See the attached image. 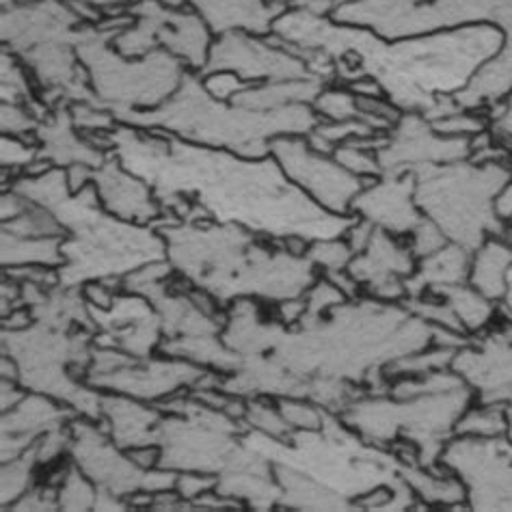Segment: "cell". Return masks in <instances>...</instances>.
<instances>
[{"label": "cell", "mask_w": 512, "mask_h": 512, "mask_svg": "<svg viewBox=\"0 0 512 512\" xmlns=\"http://www.w3.org/2000/svg\"><path fill=\"white\" fill-rule=\"evenodd\" d=\"M113 154L154 188L165 212L180 221H217L268 240L340 238L357 217L320 208L281 171L273 156L245 158L167 132L119 124Z\"/></svg>", "instance_id": "cell-1"}, {"label": "cell", "mask_w": 512, "mask_h": 512, "mask_svg": "<svg viewBox=\"0 0 512 512\" xmlns=\"http://www.w3.org/2000/svg\"><path fill=\"white\" fill-rule=\"evenodd\" d=\"M271 35L294 55L318 52L335 63V83L348 85L370 76L402 113L424 115L443 96H456L480 67L500 52L504 35L493 24L387 39L361 26L340 24L288 7Z\"/></svg>", "instance_id": "cell-2"}, {"label": "cell", "mask_w": 512, "mask_h": 512, "mask_svg": "<svg viewBox=\"0 0 512 512\" xmlns=\"http://www.w3.org/2000/svg\"><path fill=\"white\" fill-rule=\"evenodd\" d=\"M165 238L167 260L188 284L227 309L238 299L277 305L303 296L320 277L307 255H294L281 240L217 221H180L165 214L154 225Z\"/></svg>", "instance_id": "cell-3"}, {"label": "cell", "mask_w": 512, "mask_h": 512, "mask_svg": "<svg viewBox=\"0 0 512 512\" xmlns=\"http://www.w3.org/2000/svg\"><path fill=\"white\" fill-rule=\"evenodd\" d=\"M11 188L50 210L65 227V262L59 268V281L65 288H83L89 281H124L145 264L167 260L165 238L156 227L117 219L100 204L96 184L72 193L65 169L18 175Z\"/></svg>", "instance_id": "cell-4"}, {"label": "cell", "mask_w": 512, "mask_h": 512, "mask_svg": "<svg viewBox=\"0 0 512 512\" xmlns=\"http://www.w3.org/2000/svg\"><path fill=\"white\" fill-rule=\"evenodd\" d=\"M119 124L141 130L167 132L197 145L227 150L245 158L271 156V143L279 137H307L320 117L312 104H292L275 111H253L234 102H219L188 72L180 89L154 111H130L117 117Z\"/></svg>", "instance_id": "cell-5"}, {"label": "cell", "mask_w": 512, "mask_h": 512, "mask_svg": "<svg viewBox=\"0 0 512 512\" xmlns=\"http://www.w3.org/2000/svg\"><path fill=\"white\" fill-rule=\"evenodd\" d=\"M130 22L132 18L124 13L115 18L104 16L100 24H85L76 46L89 76L93 100L115 117L158 109L180 89L188 74V67L167 50H154L139 59L119 55L113 39Z\"/></svg>", "instance_id": "cell-6"}, {"label": "cell", "mask_w": 512, "mask_h": 512, "mask_svg": "<svg viewBox=\"0 0 512 512\" xmlns=\"http://www.w3.org/2000/svg\"><path fill=\"white\" fill-rule=\"evenodd\" d=\"M415 201L450 242L476 251L491 236H506L508 225L497 219L493 199L512 180V163L456 160L413 171Z\"/></svg>", "instance_id": "cell-7"}, {"label": "cell", "mask_w": 512, "mask_h": 512, "mask_svg": "<svg viewBox=\"0 0 512 512\" xmlns=\"http://www.w3.org/2000/svg\"><path fill=\"white\" fill-rule=\"evenodd\" d=\"M474 400L476 394L469 385L404 400L389 394H361L340 413V422L368 446L381 450L407 439L420 452V465L435 469L443 446L454 437L458 417Z\"/></svg>", "instance_id": "cell-8"}, {"label": "cell", "mask_w": 512, "mask_h": 512, "mask_svg": "<svg viewBox=\"0 0 512 512\" xmlns=\"http://www.w3.org/2000/svg\"><path fill=\"white\" fill-rule=\"evenodd\" d=\"M128 16L132 22L113 39L119 55L139 59L154 50H167L188 72H204L214 33L195 9L173 7L165 0H132Z\"/></svg>", "instance_id": "cell-9"}, {"label": "cell", "mask_w": 512, "mask_h": 512, "mask_svg": "<svg viewBox=\"0 0 512 512\" xmlns=\"http://www.w3.org/2000/svg\"><path fill=\"white\" fill-rule=\"evenodd\" d=\"M439 465L465 484L469 510H512V443L506 437L454 435Z\"/></svg>", "instance_id": "cell-10"}, {"label": "cell", "mask_w": 512, "mask_h": 512, "mask_svg": "<svg viewBox=\"0 0 512 512\" xmlns=\"http://www.w3.org/2000/svg\"><path fill=\"white\" fill-rule=\"evenodd\" d=\"M271 156L288 175V180L325 208L340 217H355L353 201L366 186V180L346 171L338 160L318 154L305 137H279L271 143Z\"/></svg>", "instance_id": "cell-11"}, {"label": "cell", "mask_w": 512, "mask_h": 512, "mask_svg": "<svg viewBox=\"0 0 512 512\" xmlns=\"http://www.w3.org/2000/svg\"><path fill=\"white\" fill-rule=\"evenodd\" d=\"M234 72L247 83H275V80L316 78L307 63L279 42L275 35H251L245 31L214 37L204 74Z\"/></svg>", "instance_id": "cell-12"}, {"label": "cell", "mask_w": 512, "mask_h": 512, "mask_svg": "<svg viewBox=\"0 0 512 512\" xmlns=\"http://www.w3.org/2000/svg\"><path fill=\"white\" fill-rule=\"evenodd\" d=\"M72 443L67 458L96 484L98 489L119 497L145 489L147 471L132 461L128 450L111 439L102 420L76 415L70 422Z\"/></svg>", "instance_id": "cell-13"}, {"label": "cell", "mask_w": 512, "mask_h": 512, "mask_svg": "<svg viewBox=\"0 0 512 512\" xmlns=\"http://www.w3.org/2000/svg\"><path fill=\"white\" fill-rule=\"evenodd\" d=\"M206 374V368H199L191 361L156 353L145 359L132 357L113 372L87 376L85 383L104 394H121L160 404L178 394L191 392Z\"/></svg>", "instance_id": "cell-14"}, {"label": "cell", "mask_w": 512, "mask_h": 512, "mask_svg": "<svg viewBox=\"0 0 512 512\" xmlns=\"http://www.w3.org/2000/svg\"><path fill=\"white\" fill-rule=\"evenodd\" d=\"M383 173H413L471 156V141L441 137L420 113H402L379 152Z\"/></svg>", "instance_id": "cell-15"}, {"label": "cell", "mask_w": 512, "mask_h": 512, "mask_svg": "<svg viewBox=\"0 0 512 512\" xmlns=\"http://www.w3.org/2000/svg\"><path fill=\"white\" fill-rule=\"evenodd\" d=\"M89 314L96 325L93 346L121 348L139 359L158 353V346L163 342V327H160L156 307L143 294L121 290L109 309L89 305Z\"/></svg>", "instance_id": "cell-16"}, {"label": "cell", "mask_w": 512, "mask_h": 512, "mask_svg": "<svg viewBox=\"0 0 512 512\" xmlns=\"http://www.w3.org/2000/svg\"><path fill=\"white\" fill-rule=\"evenodd\" d=\"M415 268L417 260L407 240L376 229L366 251L355 255L346 271L366 296L383 303H402L409 296L407 279Z\"/></svg>", "instance_id": "cell-17"}, {"label": "cell", "mask_w": 512, "mask_h": 512, "mask_svg": "<svg viewBox=\"0 0 512 512\" xmlns=\"http://www.w3.org/2000/svg\"><path fill=\"white\" fill-rule=\"evenodd\" d=\"M353 214L370 221L376 229L407 238L424 221L415 201L413 173H383L353 201Z\"/></svg>", "instance_id": "cell-18"}, {"label": "cell", "mask_w": 512, "mask_h": 512, "mask_svg": "<svg viewBox=\"0 0 512 512\" xmlns=\"http://www.w3.org/2000/svg\"><path fill=\"white\" fill-rule=\"evenodd\" d=\"M93 184L100 204L121 221L154 227L167 214L154 188L139 175L130 173L113 152L100 167L93 169Z\"/></svg>", "instance_id": "cell-19"}, {"label": "cell", "mask_w": 512, "mask_h": 512, "mask_svg": "<svg viewBox=\"0 0 512 512\" xmlns=\"http://www.w3.org/2000/svg\"><path fill=\"white\" fill-rule=\"evenodd\" d=\"M78 413L67 407V404L29 392L20 404L11 411L3 413V450H0V461L7 463L11 458H18L37 439H42L50 430H57L70 424Z\"/></svg>", "instance_id": "cell-20"}, {"label": "cell", "mask_w": 512, "mask_h": 512, "mask_svg": "<svg viewBox=\"0 0 512 512\" xmlns=\"http://www.w3.org/2000/svg\"><path fill=\"white\" fill-rule=\"evenodd\" d=\"M493 26L502 31L504 44L497 55L480 67L467 87L454 96L461 109L487 113L512 91V0L497 13Z\"/></svg>", "instance_id": "cell-21"}, {"label": "cell", "mask_w": 512, "mask_h": 512, "mask_svg": "<svg viewBox=\"0 0 512 512\" xmlns=\"http://www.w3.org/2000/svg\"><path fill=\"white\" fill-rule=\"evenodd\" d=\"M35 141L39 145V156L50 160L59 169H67L72 165H87L96 169L111 154L93 145L74 126L70 104H61L50 111V115L37 128Z\"/></svg>", "instance_id": "cell-22"}, {"label": "cell", "mask_w": 512, "mask_h": 512, "mask_svg": "<svg viewBox=\"0 0 512 512\" xmlns=\"http://www.w3.org/2000/svg\"><path fill=\"white\" fill-rule=\"evenodd\" d=\"M163 417L165 413L158 404L102 392L100 420L109 428V435L119 448L158 446V424Z\"/></svg>", "instance_id": "cell-23"}, {"label": "cell", "mask_w": 512, "mask_h": 512, "mask_svg": "<svg viewBox=\"0 0 512 512\" xmlns=\"http://www.w3.org/2000/svg\"><path fill=\"white\" fill-rule=\"evenodd\" d=\"M206 20L217 35L245 31L251 35H271L275 20L288 7L281 0H184Z\"/></svg>", "instance_id": "cell-24"}, {"label": "cell", "mask_w": 512, "mask_h": 512, "mask_svg": "<svg viewBox=\"0 0 512 512\" xmlns=\"http://www.w3.org/2000/svg\"><path fill=\"white\" fill-rule=\"evenodd\" d=\"M471 266V251L448 242L437 253L417 262L415 273L407 279L409 296H420L426 292H437L446 286L467 284Z\"/></svg>", "instance_id": "cell-25"}, {"label": "cell", "mask_w": 512, "mask_h": 512, "mask_svg": "<svg viewBox=\"0 0 512 512\" xmlns=\"http://www.w3.org/2000/svg\"><path fill=\"white\" fill-rule=\"evenodd\" d=\"M512 268V242L508 236H491L471 251L467 284L474 286L487 299L502 303Z\"/></svg>", "instance_id": "cell-26"}, {"label": "cell", "mask_w": 512, "mask_h": 512, "mask_svg": "<svg viewBox=\"0 0 512 512\" xmlns=\"http://www.w3.org/2000/svg\"><path fill=\"white\" fill-rule=\"evenodd\" d=\"M398 474L409 484L417 502H424V506H446L454 510L469 508L465 484L441 465L435 469H426L422 465H398Z\"/></svg>", "instance_id": "cell-27"}, {"label": "cell", "mask_w": 512, "mask_h": 512, "mask_svg": "<svg viewBox=\"0 0 512 512\" xmlns=\"http://www.w3.org/2000/svg\"><path fill=\"white\" fill-rule=\"evenodd\" d=\"M327 83L320 78L275 80V83H251L232 100L253 111H275L292 104H312Z\"/></svg>", "instance_id": "cell-28"}, {"label": "cell", "mask_w": 512, "mask_h": 512, "mask_svg": "<svg viewBox=\"0 0 512 512\" xmlns=\"http://www.w3.org/2000/svg\"><path fill=\"white\" fill-rule=\"evenodd\" d=\"M430 294L441 296L452 307V312L458 322H461V329L467 338H476L482 331H487L495 325L497 316H500V303L487 299V296L480 294L469 284L446 286Z\"/></svg>", "instance_id": "cell-29"}, {"label": "cell", "mask_w": 512, "mask_h": 512, "mask_svg": "<svg viewBox=\"0 0 512 512\" xmlns=\"http://www.w3.org/2000/svg\"><path fill=\"white\" fill-rule=\"evenodd\" d=\"M3 245H0V262L3 268L13 266H50L59 268L63 266V240L65 238H24L3 232Z\"/></svg>", "instance_id": "cell-30"}, {"label": "cell", "mask_w": 512, "mask_h": 512, "mask_svg": "<svg viewBox=\"0 0 512 512\" xmlns=\"http://www.w3.org/2000/svg\"><path fill=\"white\" fill-rule=\"evenodd\" d=\"M508 417L506 404L502 402H478L474 400L458 417L454 435L461 437H506Z\"/></svg>", "instance_id": "cell-31"}, {"label": "cell", "mask_w": 512, "mask_h": 512, "mask_svg": "<svg viewBox=\"0 0 512 512\" xmlns=\"http://www.w3.org/2000/svg\"><path fill=\"white\" fill-rule=\"evenodd\" d=\"M48 482L59 487L61 510H96L98 487L72 461H67L65 467H57V471L48 478Z\"/></svg>", "instance_id": "cell-32"}, {"label": "cell", "mask_w": 512, "mask_h": 512, "mask_svg": "<svg viewBox=\"0 0 512 512\" xmlns=\"http://www.w3.org/2000/svg\"><path fill=\"white\" fill-rule=\"evenodd\" d=\"M37 98V83L18 55L3 46L0 55V102L33 104Z\"/></svg>", "instance_id": "cell-33"}, {"label": "cell", "mask_w": 512, "mask_h": 512, "mask_svg": "<svg viewBox=\"0 0 512 512\" xmlns=\"http://www.w3.org/2000/svg\"><path fill=\"white\" fill-rule=\"evenodd\" d=\"M242 424L247 426V430H255V435L275 439L281 443H290L294 437V430L288 426L284 415H281L275 398H249Z\"/></svg>", "instance_id": "cell-34"}, {"label": "cell", "mask_w": 512, "mask_h": 512, "mask_svg": "<svg viewBox=\"0 0 512 512\" xmlns=\"http://www.w3.org/2000/svg\"><path fill=\"white\" fill-rule=\"evenodd\" d=\"M37 469H39V463H37L33 446L18 458H11V461L3 463V467H0V480H3V493H0V500H3V510H9L24 493H29L35 487Z\"/></svg>", "instance_id": "cell-35"}, {"label": "cell", "mask_w": 512, "mask_h": 512, "mask_svg": "<svg viewBox=\"0 0 512 512\" xmlns=\"http://www.w3.org/2000/svg\"><path fill=\"white\" fill-rule=\"evenodd\" d=\"M312 109L322 121H348V119L366 121V117H363L359 109L357 93H353L346 85H340V83H327L322 87L316 100L312 102Z\"/></svg>", "instance_id": "cell-36"}, {"label": "cell", "mask_w": 512, "mask_h": 512, "mask_svg": "<svg viewBox=\"0 0 512 512\" xmlns=\"http://www.w3.org/2000/svg\"><path fill=\"white\" fill-rule=\"evenodd\" d=\"M50 115V109L42 102L35 100L33 104H0V132L9 137L35 139L39 124Z\"/></svg>", "instance_id": "cell-37"}, {"label": "cell", "mask_w": 512, "mask_h": 512, "mask_svg": "<svg viewBox=\"0 0 512 512\" xmlns=\"http://www.w3.org/2000/svg\"><path fill=\"white\" fill-rule=\"evenodd\" d=\"M3 232L24 238H67L65 227L55 214L33 201L18 219L3 223Z\"/></svg>", "instance_id": "cell-38"}, {"label": "cell", "mask_w": 512, "mask_h": 512, "mask_svg": "<svg viewBox=\"0 0 512 512\" xmlns=\"http://www.w3.org/2000/svg\"><path fill=\"white\" fill-rule=\"evenodd\" d=\"M277 407L294 433H318L327 424L329 411L309 398H277Z\"/></svg>", "instance_id": "cell-39"}, {"label": "cell", "mask_w": 512, "mask_h": 512, "mask_svg": "<svg viewBox=\"0 0 512 512\" xmlns=\"http://www.w3.org/2000/svg\"><path fill=\"white\" fill-rule=\"evenodd\" d=\"M305 255H307V260L318 268L320 275L346 271L348 264L355 258V253H353V249H350L344 236L309 242Z\"/></svg>", "instance_id": "cell-40"}, {"label": "cell", "mask_w": 512, "mask_h": 512, "mask_svg": "<svg viewBox=\"0 0 512 512\" xmlns=\"http://www.w3.org/2000/svg\"><path fill=\"white\" fill-rule=\"evenodd\" d=\"M430 126H433V130L437 134H441V137L471 141V139H476L478 134L489 130V117H487V113L461 109L448 117L430 121Z\"/></svg>", "instance_id": "cell-41"}, {"label": "cell", "mask_w": 512, "mask_h": 512, "mask_svg": "<svg viewBox=\"0 0 512 512\" xmlns=\"http://www.w3.org/2000/svg\"><path fill=\"white\" fill-rule=\"evenodd\" d=\"M39 158V145L35 139L0 137V167L16 175H22Z\"/></svg>", "instance_id": "cell-42"}, {"label": "cell", "mask_w": 512, "mask_h": 512, "mask_svg": "<svg viewBox=\"0 0 512 512\" xmlns=\"http://www.w3.org/2000/svg\"><path fill=\"white\" fill-rule=\"evenodd\" d=\"M70 115H72L74 126L83 134L113 132L119 126L117 117L109 109L100 106L96 100L70 104Z\"/></svg>", "instance_id": "cell-43"}, {"label": "cell", "mask_w": 512, "mask_h": 512, "mask_svg": "<svg viewBox=\"0 0 512 512\" xmlns=\"http://www.w3.org/2000/svg\"><path fill=\"white\" fill-rule=\"evenodd\" d=\"M305 301H307L305 318H322V316H327L331 309H335L350 299H346L344 292L335 286L333 281H329L325 275H320L305 292Z\"/></svg>", "instance_id": "cell-44"}, {"label": "cell", "mask_w": 512, "mask_h": 512, "mask_svg": "<svg viewBox=\"0 0 512 512\" xmlns=\"http://www.w3.org/2000/svg\"><path fill=\"white\" fill-rule=\"evenodd\" d=\"M404 240H407V245H409L411 253L415 255L417 262L428 258V255L437 253L441 247H446L450 242L446 238V234H443L441 229L433 221H428L426 217Z\"/></svg>", "instance_id": "cell-45"}, {"label": "cell", "mask_w": 512, "mask_h": 512, "mask_svg": "<svg viewBox=\"0 0 512 512\" xmlns=\"http://www.w3.org/2000/svg\"><path fill=\"white\" fill-rule=\"evenodd\" d=\"M199 78H201V85H204V89L214 100H219V102H232L240 91H245L251 85V83H247V80H242L238 74L227 72V70L210 72V74H204Z\"/></svg>", "instance_id": "cell-46"}, {"label": "cell", "mask_w": 512, "mask_h": 512, "mask_svg": "<svg viewBox=\"0 0 512 512\" xmlns=\"http://www.w3.org/2000/svg\"><path fill=\"white\" fill-rule=\"evenodd\" d=\"M219 487V476L204 474V471H178L175 491L180 493L184 502H195L199 495Z\"/></svg>", "instance_id": "cell-47"}, {"label": "cell", "mask_w": 512, "mask_h": 512, "mask_svg": "<svg viewBox=\"0 0 512 512\" xmlns=\"http://www.w3.org/2000/svg\"><path fill=\"white\" fill-rule=\"evenodd\" d=\"M9 510H39V512L61 510L59 487L48 480H46V484H35V487L29 493H24Z\"/></svg>", "instance_id": "cell-48"}, {"label": "cell", "mask_w": 512, "mask_h": 512, "mask_svg": "<svg viewBox=\"0 0 512 512\" xmlns=\"http://www.w3.org/2000/svg\"><path fill=\"white\" fill-rule=\"evenodd\" d=\"M487 117H489V130L493 134V139L508 147L512 143V91L502 102L491 106L487 111Z\"/></svg>", "instance_id": "cell-49"}, {"label": "cell", "mask_w": 512, "mask_h": 512, "mask_svg": "<svg viewBox=\"0 0 512 512\" xmlns=\"http://www.w3.org/2000/svg\"><path fill=\"white\" fill-rule=\"evenodd\" d=\"M307 314V301H305V294L303 296H294V299H286V301H279L275 305V316L281 322V325L286 327H296L299 322L305 318Z\"/></svg>", "instance_id": "cell-50"}, {"label": "cell", "mask_w": 512, "mask_h": 512, "mask_svg": "<svg viewBox=\"0 0 512 512\" xmlns=\"http://www.w3.org/2000/svg\"><path fill=\"white\" fill-rule=\"evenodd\" d=\"M374 232H376V227L370 221L357 217L355 223L348 227V232L344 234V238L350 245V249H353V253L359 255L361 251H366V247L370 245Z\"/></svg>", "instance_id": "cell-51"}, {"label": "cell", "mask_w": 512, "mask_h": 512, "mask_svg": "<svg viewBox=\"0 0 512 512\" xmlns=\"http://www.w3.org/2000/svg\"><path fill=\"white\" fill-rule=\"evenodd\" d=\"M29 394L26 389L20 385V381H11V379H0V411L7 413L11 411L16 404L22 402V398Z\"/></svg>", "instance_id": "cell-52"}, {"label": "cell", "mask_w": 512, "mask_h": 512, "mask_svg": "<svg viewBox=\"0 0 512 512\" xmlns=\"http://www.w3.org/2000/svg\"><path fill=\"white\" fill-rule=\"evenodd\" d=\"M65 175H67V184H70V191L72 193L83 191L85 186L93 184V167H87V165L67 167Z\"/></svg>", "instance_id": "cell-53"}, {"label": "cell", "mask_w": 512, "mask_h": 512, "mask_svg": "<svg viewBox=\"0 0 512 512\" xmlns=\"http://www.w3.org/2000/svg\"><path fill=\"white\" fill-rule=\"evenodd\" d=\"M35 322L33 312L26 305H20L13 309L9 316L3 318V329L7 331H22V329H29Z\"/></svg>", "instance_id": "cell-54"}, {"label": "cell", "mask_w": 512, "mask_h": 512, "mask_svg": "<svg viewBox=\"0 0 512 512\" xmlns=\"http://www.w3.org/2000/svg\"><path fill=\"white\" fill-rule=\"evenodd\" d=\"M493 210L497 214V219H500L502 223L508 225L512 221V180L502 188L500 193L495 195Z\"/></svg>", "instance_id": "cell-55"}, {"label": "cell", "mask_w": 512, "mask_h": 512, "mask_svg": "<svg viewBox=\"0 0 512 512\" xmlns=\"http://www.w3.org/2000/svg\"><path fill=\"white\" fill-rule=\"evenodd\" d=\"M132 461L137 463L141 469H154L160 467V446H143L128 450Z\"/></svg>", "instance_id": "cell-56"}, {"label": "cell", "mask_w": 512, "mask_h": 512, "mask_svg": "<svg viewBox=\"0 0 512 512\" xmlns=\"http://www.w3.org/2000/svg\"><path fill=\"white\" fill-rule=\"evenodd\" d=\"M0 379L20 381V368H18V363L13 361L11 357H7V355H3V359H0Z\"/></svg>", "instance_id": "cell-57"}, {"label": "cell", "mask_w": 512, "mask_h": 512, "mask_svg": "<svg viewBox=\"0 0 512 512\" xmlns=\"http://www.w3.org/2000/svg\"><path fill=\"white\" fill-rule=\"evenodd\" d=\"M500 309H502L506 318L512 320V268H510V273H508V288H506L504 301L500 303Z\"/></svg>", "instance_id": "cell-58"}, {"label": "cell", "mask_w": 512, "mask_h": 512, "mask_svg": "<svg viewBox=\"0 0 512 512\" xmlns=\"http://www.w3.org/2000/svg\"><path fill=\"white\" fill-rule=\"evenodd\" d=\"M165 3H167V5H173V7H182V5H186L184 0H165Z\"/></svg>", "instance_id": "cell-59"}, {"label": "cell", "mask_w": 512, "mask_h": 512, "mask_svg": "<svg viewBox=\"0 0 512 512\" xmlns=\"http://www.w3.org/2000/svg\"><path fill=\"white\" fill-rule=\"evenodd\" d=\"M508 232H512V221L508 223Z\"/></svg>", "instance_id": "cell-60"}, {"label": "cell", "mask_w": 512, "mask_h": 512, "mask_svg": "<svg viewBox=\"0 0 512 512\" xmlns=\"http://www.w3.org/2000/svg\"><path fill=\"white\" fill-rule=\"evenodd\" d=\"M506 236H508V238H510V242H512V232H508V234H506Z\"/></svg>", "instance_id": "cell-61"}]
</instances>
